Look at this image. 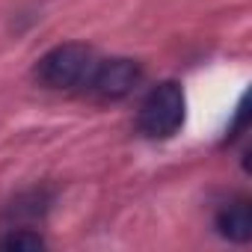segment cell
I'll return each instance as SVG.
<instances>
[{
	"label": "cell",
	"mask_w": 252,
	"mask_h": 252,
	"mask_svg": "<svg viewBox=\"0 0 252 252\" xmlns=\"http://www.w3.org/2000/svg\"><path fill=\"white\" fill-rule=\"evenodd\" d=\"M187 116V98L184 89L175 80H163L149 89V95L140 104L137 113V128L149 140H169L181 131Z\"/></svg>",
	"instance_id": "1"
},
{
	"label": "cell",
	"mask_w": 252,
	"mask_h": 252,
	"mask_svg": "<svg viewBox=\"0 0 252 252\" xmlns=\"http://www.w3.org/2000/svg\"><path fill=\"white\" fill-rule=\"evenodd\" d=\"M98 57L89 45L80 42H65L51 48L39 63H36V80L51 86V89H86L92 68Z\"/></svg>",
	"instance_id": "2"
},
{
	"label": "cell",
	"mask_w": 252,
	"mask_h": 252,
	"mask_svg": "<svg viewBox=\"0 0 252 252\" xmlns=\"http://www.w3.org/2000/svg\"><path fill=\"white\" fill-rule=\"evenodd\" d=\"M143 80V68L140 63L128 60V57H110V60H98L92 68V77L86 83L83 92L104 98V101H119L128 98Z\"/></svg>",
	"instance_id": "3"
},
{
	"label": "cell",
	"mask_w": 252,
	"mask_h": 252,
	"mask_svg": "<svg viewBox=\"0 0 252 252\" xmlns=\"http://www.w3.org/2000/svg\"><path fill=\"white\" fill-rule=\"evenodd\" d=\"M214 228L234 243H249L252 237V205L246 196H234L222 202L214 214Z\"/></svg>",
	"instance_id": "4"
},
{
	"label": "cell",
	"mask_w": 252,
	"mask_h": 252,
	"mask_svg": "<svg viewBox=\"0 0 252 252\" xmlns=\"http://www.w3.org/2000/svg\"><path fill=\"white\" fill-rule=\"evenodd\" d=\"M0 249H15V252H36L45 249V237L30 228H9L0 237Z\"/></svg>",
	"instance_id": "5"
}]
</instances>
